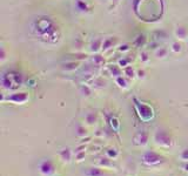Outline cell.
Returning a JSON list of instances; mask_svg holds the SVG:
<instances>
[{
	"mask_svg": "<svg viewBox=\"0 0 188 176\" xmlns=\"http://www.w3.org/2000/svg\"><path fill=\"white\" fill-rule=\"evenodd\" d=\"M106 154H107L108 159H115L117 156H118V150L117 149H108L106 150Z\"/></svg>",
	"mask_w": 188,
	"mask_h": 176,
	"instance_id": "8",
	"label": "cell"
},
{
	"mask_svg": "<svg viewBox=\"0 0 188 176\" xmlns=\"http://www.w3.org/2000/svg\"><path fill=\"white\" fill-rule=\"evenodd\" d=\"M155 142L159 146H161V147H171L172 146V139H171V136L166 133V132H163V130H159L158 133L155 134Z\"/></svg>",
	"mask_w": 188,
	"mask_h": 176,
	"instance_id": "3",
	"label": "cell"
},
{
	"mask_svg": "<svg viewBox=\"0 0 188 176\" xmlns=\"http://www.w3.org/2000/svg\"><path fill=\"white\" fill-rule=\"evenodd\" d=\"M183 168H185V170H186V171H188V165H185V167H183Z\"/></svg>",
	"mask_w": 188,
	"mask_h": 176,
	"instance_id": "11",
	"label": "cell"
},
{
	"mask_svg": "<svg viewBox=\"0 0 188 176\" xmlns=\"http://www.w3.org/2000/svg\"><path fill=\"white\" fill-rule=\"evenodd\" d=\"M147 141H148V134L146 133V132H139L134 136V143L136 146L144 147V146L147 144Z\"/></svg>",
	"mask_w": 188,
	"mask_h": 176,
	"instance_id": "4",
	"label": "cell"
},
{
	"mask_svg": "<svg viewBox=\"0 0 188 176\" xmlns=\"http://www.w3.org/2000/svg\"><path fill=\"white\" fill-rule=\"evenodd\" d=\"M85 176H105V173L98 167H89L84 171Z\"/></svg>",
	"mask_w": 188,
	"mask_h": 176,
	"instance_id": "5",
	"label": "cell"
},
{
	"mask_svg": "<svg viewBox=\"0 0 188 176\" xmlns=\"http://www.w3.org/2000/svg\"><path fill=\"white\" fill-rule=\"evenodd\" d=\"M85 157V150H75V160L76 161H82V159Z\"/></svg>",
	"mask_w": 188,
	"mask_h": 176,
	"instance_id": "7",
	"label": "cell"
},
{
	"mask_svg": "<svg viewBox=\"0 0 188 176\" xmlns=\"http://www.w3.org/2000/svg\"><path fill=\"white\" fill-rule=\"evenodd\" d=\"M141 162L147 167H156V165H162L165 162V159L155 151L148 150V151L144 153L142 157H141Z\"/></svg>",
	"mask_w": 188,
	"mask_h": 176,
	"instance_id": "1",
	"label": "cell"
},
{
	"mask_svg": "<svg viewBox=\"0 0 188 176\" xmlns=\"http://www.w3.org/2000/svg\"><path fill=\"white\" fill-rule=\"evenodd\" d=\"M99 163H100L101 165H103V167H108V165H111L108 159H103V161H99Z\"/></svg>",
	"mask_w": 188,
	"mask_h": 176,
	"instance_id": "10",
	"label": "cell"
},
{
	"mask_svg": "<svg viewBox=\"0 0 188 176\" xmlns=\"http://www.w3.org/2000/svg\"><path fill=\"white\" fill-rule=\"evenodd\" d=\"M59 157L64 161V162H70L71 159H72V151H71L70 148H65V149L60 150Z\"/></svg>",
	"mask_w": 188,
	"mask_h": 176,
	"instance_id": "6",
	"label": "cell"
},
{
	"mask_svg": "<svg viewBox=\"0 0 188 176\" xmlns=\"http://www.w3.org/2000/svg\"><path fill=\"white\" fill-rule=\"evenodd\" d=\"M181 159L185 161H188V149L183 150L182 153H181Z\"/></svg>",
	"mask_w": 188,
	"mask_h": 176,
	"instance_id": "9",
	"label": "cell"
},
{
	"mask_svg": "<svg viewBox=\"0 0 188 176\" xmlns=\"http://www.w3.org/2000/svg\"><path fill=\"white\" fill-rule=\"evenodd\" d=\"M39 173L41 176H53L55 174V167L51 160H43L39 163Z\"/></svg>",
	"mask_w": 188,
	"mask_h": 176,
	"instance_id": "2",
	"label": "cell"
}]
</instances>
